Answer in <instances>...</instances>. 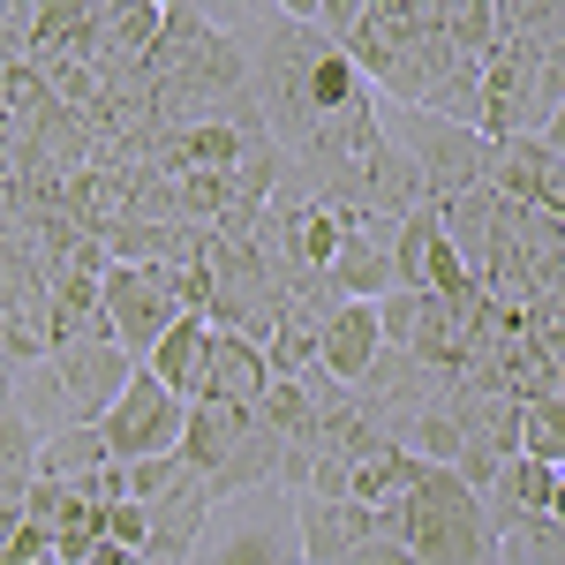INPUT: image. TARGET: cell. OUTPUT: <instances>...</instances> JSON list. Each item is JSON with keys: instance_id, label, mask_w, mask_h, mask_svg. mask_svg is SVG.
I'll return each mask as SVG.
<instances>
[{"instance_id": "3", "label": "cell", "mask_w": 565, "mask_h": 565, "mask_svg": "<svg viewBox=\"0 0 565 565\" xmlns=\"http://www.w3.org/2000/svg\"><path fill=\"white\" fill-rule=\"evenodd\" d=\"M181 423H189V399H174V392L159 385L143 362H136L129 392L106 407V423H98V437H106V452L121 460V468H136V460H159V452H181Z\"/></svg>"}, {"instance_id": "23", "label": "cell", "mask_w": 565, "mask_h": 565, "mask_svg": "<svg viewBox=\"0 0 565 565\" xmlns=\"http://www.w3.org/2000/svg\"><path fill=\"white\" fill-rule=\"evenodd\" d=\"M295 8H302V15H309V23H317L332 45H348L354 23H362V0H295Z\"/></svg>"}, {"instance_id": "1", "label": "cell", "mask_w": 565, "mask_h": 565, "mask_svg": "<svg viewBox=\"0 0 565 565\" xmlns=\"http://www.w3.org/2000/svg\"><path fill=\"white\" fill-rule=\"evenodd\" d=\"M415 565H498V535L482 521V498L452 468H423V482L399 498Z\"/></svg>"}, {"instance_id": "2", "label": "cell", "mask_w": 565, "mask_h": 565, "mask_svg": "<svg viewBox=\"0 0 565 565\" xmlns=\"http://www.w3.org/2000/svg\"><path fill=\"white\" fill-rule=\"evenodd\" d=\"M377 129L415 159V174H423V196H430V204H452V196L482 189L490 167H498V143H490V136L452 129V121H437V114H423V106H385V98H377Z\"/></svg>"}, {"instance_id": "20", "label": "cell", "mask_w": 565, "mask_h": 565, "mask_svg": "<svg viewBox=\"0 0 565 565\" xmlns=\"http://www.w3.org/2000/svg\"><path fill=\"white\" fill-rule=\"evenodd\" d=\"M377 332H385V348H407L415 354V324H423V295H407V287H392V295H377Z\"/></svg>"}, {"instance_id": "17", "label": "cell", "mask_w": 565, "mask_h": 565, "mask_svg": "<svg viewBox=\"0 0 565 565\" xmlns=\"http://www.w3.org/2000/svg\"><path fill=\"white\" fill-rule=\"evenodd\" d=\"M445 39L468 68H490L498 61V8L490 0H445Z\"/></svg>"}, {"instance_id": "13", "label": "cell", "mask_w": 565, "mask_h": 565, "mask_svg": "<svg viewBox=\"0 0 565 565\" xmlns=\"http://www.w3.org/2000/svg\"><path fill=\"white\" fill-rule=\"evenodd\" d=\"M98 468H114L98 423H68V430L39 437V468H31V482H84V476H98Z\"/></svg>"}, {"instance_id": "10", "label": "cell", "mask_w": 565, "mask_h": 565, "mask_svg": "<svg viewBox=\"0 0 565 565\" xmlns=\"http://www.w3.org/2000/svg\"><path fill=\"white\" fill-rule=\"evenodd\" d=\"M204 362H212V324H204V317H174L167 340L143 354V370L174 392V399H189V407H196V392H204Z\"/></svg>"}, {"instance_id": "7", "label": "cell", "mask_w": 565, "mask_h": 565, "mask_svg": "<svg viewBox=\"0 0 565 565\" xmlns=\"http://www.w3.org/2000/svg\"><path fill=\"white\" fill-rule=\"evenodd\" d=\"M151 513V535H143V565H189L204 551V535H212V498H204V476L196 468H181V482L159 498V505H143Z\"/></svg>"}, {"instance_id": "4", "label": "cell", "mask_w": 565, "mask_h": 565, "mask_svg": "<svg viewBox=\"0 0 565 565\" xmlns=\"http://www.w3.org/2000/svg\"><path fill=\"white\" fill-rule=\"evenodd\" d=\"M98 302H106V324H114V340H121L129 362H143V354L167 340V324L181 317L174 295H167V279H159V264H151V271H143V264H114L106 287H98Z\"/></svg>"}, {"instance_id": "6", "label": "cell", "mask_w": 565, "mask_h": 565, "mask_svg": "<svg viewBox=\"0 0 565 565\" xmlns=\"http://www.w3.org/2000/svg\"><path fill=\"white\" fill-rule=\"evenodd\" d=\"M287 527H295L302 565H348L354 551L370 543L377 513L354 505V498H295V505H287Z\"/></svg>"}, {"instance_id": "22", "label": "cell", "mask_w": 565, "mask_h": 565, "mask_svg": "<svg viewBox=\"0 0 565 565\" xmlns=\"http://www.w3.org/2000/svg\"><path fill=\"white\" fill-rule=\"evenodd\" d=\"M90 521H98L106 543H121V551H143V535H151V513L129 505V498H121V505H106V513H90Z\"/></svg>"}, {"instance_id": "24", "label": "cell", "mask_w": 565, "mask_h": 565, "mask_svg": "<svg viewBox=\"0 0 565 565\" xmlns=\"http://www.w3.org/2000/svg\"><path fill=\"white\" fill-rule=\"evenodd\" d=\"M348 565H415V551H407V543H385V535H370Z\"/></svg>"}, {"instance_id": "21", "label": "cell", "mask_w": 565, "mask_h": 565, "mask_svg": "<svg viewBox=\"0 0 565 565\" xmlns=\"http://www.w3.org/2000/svg\"><path fill=\"white\" fill-rule=\"evenodd\" d=\"M129 476V505H159L167 490L181 482V452H159V460H136V468H121Z\"/></svg>"}, {"instance_id": "18", "label": "cell", "mask_w": 565, "mask_h": 565, "mask_svg": "<svg viewBox=\"0 0 565 565\" xmlns=\"http://www.w3.org/2000/svg\"><path fill=\"white\" fill-rule=\"evenodd\" d=\"M521 452L565 476V399H558V392H551V399H527V407H521Z\"/></svg>"}, {"instance_id": "5", "label": "cell", "mask_w": 565, "mask_h": 565, "mask_svg": "<svg viewBox=\"0 0 565 565\" xmlns=\"http://www.w3.org/2000/svg\"><path fill=\"white\" fill-rule=\"evenodd\" d=\"M53 370H61V385L76 399V423H106V407H114L136 377V362L121 354V340H61V348H53Z\"/></svg>"}, {"instance_id": "16", "label": "cell", "mask_w": 565, "mask_h": 565, "mask_svg": "<svg viewBox=\"0 0 565 565\" xmlns=\"http://www.w3.org/2000/svg\"><path fill=\"white\" fill-rule=\"evenodd\" d=\"M324 354V324L309 317V309H279V332H271V348H264V362H271V377H309V370H324L317 362Z\"/></svg>"}, {"instance_id": "8", "label": "cell", "mask_w": 565, "mask_h": 565, "mask_svg": "<svg viewBox=\"0 0 565 565\" xmlns=\"http://www.w3.org/2000/svg\"><path fill=\"white\" fill-rule=\"evenodd\" d=\"M264 392H271V362H264V348H249L242 332H212V362H204V392H196V399L257 415Z\"/></svg>"}, {"instance_id": "25", "label": "cell", "mask_w": 565, "mask_h": 565, "mask_svg": "<svg viewBox=\"0 0 565 565\" xmlns=\"http://www.w3.org/2000/svg\"><path fill=\"white\" fill-rule=\"evenodd\" d=\"M535 212H551L565 226V159H551V174H543V196H535Z\"/></svg>"}, {"instance_id": "11", "label": "cell", "mask_w": 565, "mask_h": 565, "mask_svg": "<svg viewBox=\"0 0 565 565\" xmlns=\"http://www.w3.org/2000/svg\"><path fill=\"white\" fill-rule=\"evenodd\" d=\"M324 279H332L340 302H377V295L399 287V279H392V249L370 242V234H348V242L332 249V264H324Z\"/></svg>"}, {"instance_id": "14", "label": "cell", "mask_w": 565, "mask_h": 565, "mask_svg": "<svg viewBox=\"0 0 565 565\" xmlns=\"http://www.w3.org/2000/svg\"><path fill=\"white\" fill-rule=\"evenodd\" d=\"M551 143L543 136H505L498 143V167H490V189L505 196V204H521V212H535V196H543V174H551Z\"/></svg>"}, {"instance_id": "12", "label": "cell", "mask_w": 565, "mask_h": 565, "mask_svg": "<svg viewBox=\"0 0 565 565\" xmlns=\"http://www.w3.org/2000/svg\"><path fill=\"white\" fill-rule=\"evenodd\" d=\"M249 423H257V415H242V407H212V399H196V407H189V423H181V468L212 476L218 460L242 445Z\"/></svg>"}, {"instance_id": "15", "label": "cell", "mask_w": 565, "mask_h": 565, "mask_svg": "<svg viewBox=\"0 0 565 565\" xmlns=\"http://www.w3.org/2000/svg\"><path fill=\"white\" fill-rule=\"evenodd\" d=\"M15 415H23L39 437H53V430H68V423H76V399H68V385H61V370H53V362L15 370Z\"/></svg>"}, {"instance_id": "27", "label": "cell", "mask_w": 565, "mask_h": 565, "mask_svg": "<svg viewBox=\"0 0 565 565\" xmlns=\"http://www.w3.org/2000/svg\"><path fill=\"white\" fill-rule=\"evenodd\" d=\"M84 565H143V551H121V543H98Z\"/></svg>"}, {"instance_id": "26", "label": "cell", "mask_w": 565, "mask_h": 565, "mask_svg": "<svg viewBox=\"0 0 565 565\" xmlns=\"http://www.w3.org/2000/svg\"><path fill=\"white\" fill-rule=\"evenodd\" d=\"M15 151H23V129H15V121H8V114H0V174H8V167H15Z\"/></svg>"}, {"instance_id": "9", "label": "cell", "mask_w": 565, "mask_h": 565, "mask_svg": "<svg viewBox=\"0 0 565 565\" xmlns=\"http://www.w3.org/2000/svg\"><path fill=\"white\" fill-rule=\"evenodd\" d=\"M377 354H385V332H377V309L370 302H348L340 317H324V377H340V385H362L370 370H377Z\"/></svg>"}, {"instance_id": "19", "label": "cell", "mask_w": 565, "mask_h": 565, "mask_svg": "<svg viewBox=\"0 0 565 565\" xmlns=\"http://www.w3.org/2000/svg\"><path fill=\"white\" fill-rule=\"evenodd\" d=\"M498 565H565V527L558 521H535L498 535Z\"/></svg>"}]
</instances>
